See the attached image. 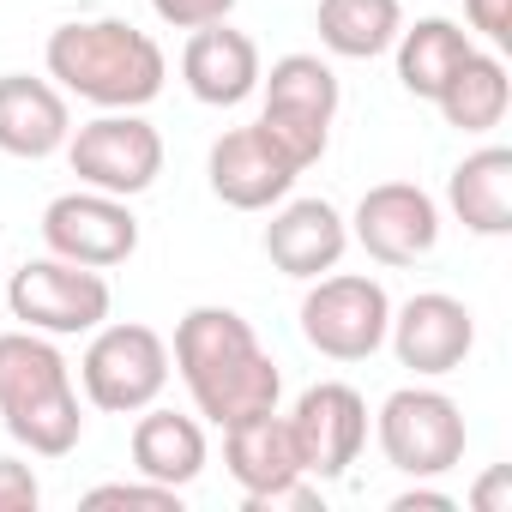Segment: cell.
I'll return each mask as SVG.
<instances>
[{"label": "cell", "mask_w": 512, "mask_h": 512, "mask_svg": "<svg viewBox=\"0 0 512 512\" xmlns=\"http://www.w3.org/2000/svg\"><path fill=\"white\" fill-rule=\"evenodd\" d=\"M169 368L187 380L193 410L211 428H235L247 416H266L284 398V374L253 338V326L235 308H187L175 326Z\"/></svg>", "instance_id": "6da1fadb"}, {"label": "cell", "mask_w": 512, "mask_h": 512, "mask_svg": "<svg viewBox=\"0 0 512 512\" xmlns=\"http://www.w3.org/2000/svg\"><path fill=\"white\" fill-rule=\"evenodd\" d=\"M43 67L67 97L91 109H145L163 97V79H169L157 37L127 19H73L49 31Z\"/></svg>", "instance_id": "7a4b0ae2"}, {"label": "cell", "mask_w": 512, "mask_h": 512, "mask_svg": "<svg viewBox=\"0 0 512 512\" xmlns=\"http://www.w3.org/2000/svg\"><path fill=\"white\" fill-rule=\"evenodd\" d=\"M0 422L37 458H67L85 440L79 386L49 332H0Z\"/></svg>", "instance_id": "3957f363"}, {"label": "cell", "mask_w": 512, "mask_h": 512, "mask_svg": "<svg viewBox=\"0 0 512 512\" xmlns=\"http://www.w3.org/2000/svg\"><path fill=\"white\" fill-rule=\"evenodd\" d=\"M79 386L103 416H139L169 386V344L139 320H103L79 356Z\"/></svg>", "instance_id": "277c9868"}, {"label": "cell", "mask_w": 512, "mask_h": 512, "mask_svg": "<svg viewBox=\"0 0 512 512\" xmlns=\"http://www.w3.org/2000/svg\"><path fill=\"white\" fill-rule=\"evenodd\" d=\"M374 440L386 452V464L410 482H428V476H446L464 464V446H470V428H464V410L434 392V386H398L380 416H374Z\"/></svg>", "instance_id": "5b68a950"}, {"label": "cell", "mask_w": 512, "mask_h": 512, "mask_svg": "<svg viewBox=\"0 0 512 512\" xmlns=\"http://www.w3.org/2000/svg\"><path fill=\"white\" fill-rule=\"evenodd\" d=\"M260 91H266L260 127L290 151L296 169H314L332 145V121L344 103L338 73L320 55H284V61H272V73H260Z\"/></svg>", "instance_id": "8992f818"}, {"label": "cell", "mask_w": 512, "mask_h": 512, "mask_svg": "<svg viewBox=\"0 0 512 512\" xmlns=\"http://www.w3.org/2000/svg\"><path fill=\"white\" fill-rule=\"evenodd\" d=\"M7 308L19 326L49 332V338H79L97 332L115 308V290L97 266H73L61 253H43V260H25L7 278Z\"/></svg>", "instance_id": "52a82bcc"}, {"label": "cell", "mask_w": 512, "mask_h": 512, "mask_svg": "<svg viewBox=\"0 0 512 512\" xmlns=\"http://www.w3.org/2000/svg\"><path fill=\"white\" fill-rule=\"evenodd\" d=\"M67 163H73L79 187L115 193V199H139L163 175V133L139 109H103L97 121L73 127Z\"/></svg>", "instance_id": "ba28073f"}, {"label": "cell", "mask_w": 512, "mask_h": 512, "mask_svg": "<svg viewBox=\"0 0 512 512\" xmlns=\"http://www.w3.org/2000/svg\"><path fill=\"white\" fill-rule=\"evenodd\" d=\"M386 326H392V296L368 272L314 278V290L302 296V338L326 362H368L386 344Z\"/></svg>", "instance_id": "9c48e42d"}, {"label": "cell", "mask_w": 512, "mask_h": 512, "mask_svg": "<svg viewBox=\"0 0 512 512\" xmlns=\"http://www.w3.org/2000/svg\"><path fill=\"white\" fill-rule=\"evenodd\" d=\"M43 247L61 253V260H73V266L109 272V266H121V260L139 253V217L115 193L73 187V193L49 199V211H43Z\"/></svg>", "instance_id": "30bf717a"}, {"label": "cell", "mask_w": 512, "mask_h": 512, "mask_svg": "<svg viewBox=\"0 0 512 512\" xmlns=\"http://www.w3.org/2000/svg\"><path fill=\"white\" fill-rule=\"evenodd\" d=\"M284 422H290L296 452H302V470H308L314 482L350 476V464H356L362 446H368V398H362L356 386H344V380L308 386Z\"/></svg>", "instance_id": "8fae6325"}, {"label": "cell", "mask_w": 512, "mask_h": 512, "mask_svg": "<svg viewBox=\"0 0 512 512\" xmlns=\"http://www.w3.org/2000/svg\"><path fill=\"white\" fill-rule=\"evenodd\" d=\"M386 344H392V356L416 380H440V374H458L470 362V350H476V314L458 296H446V290H422L404 308H392Z\"/></svg>", "instance_id": "7c38bea8"}, {"label": "cell", "mask_w": 512, "mask_h": 512, "mask_svg": "<svg viewBox=\"0 0 512 512\" xmlns=\"http://www.w3.org/2000/svg\"><path fill=\"white\" fill-rule=\"evenodd\" d=\"M350 241H362V253L380 266H416L440 241V205L416 181H380L362 193L350 217Z\"/></svg>", "instance_id": "4fadbf2b"}, {"label": "cell", "mask_w": 512, "mask_h": 512, "mask_svg": "<svg viewBox=\"0 0 512 512\" xmlns=\"http://www.w3.org/2000/svg\"><path fill=\"white\" fill-rule=\"evenodd\" d=\"M205 175H211V193L229 205V211H272V205H284L290 199V187H296V163H290V151L253 121V127H229L217 145H211V157H205Z\"/></svg>", "instance_id": "5bb4252c"}, {"label": "cell", "mask_w": 512, "mask_h": 512, "mask_svg": "<svg viewBox=\"0 0 512 512\" xmlns=\"http://www.w3.org/2000/svg\"><path fill=\"white\" fill-rule=\"evenodd\" d=\"M344 247H350V217L332 199H290L266 223V260L296 284H314L320 272H338Z\"/></svg>", "instance_id": "9a60e30c"}, {"label": "cell", "mask_w": 512, "mask_h": 512, "mask_svg": "<svg viewBox=\"0 0 512 512\" xmlns=\"http://www.w3.org/2000/svg\"><path fill=\"white\" fill-rule=\"evenodd\" d=\"M260 43L247 31H229L223 25H199L181 49V85L205 103V109H235L260 91Z\"/></svg>", "instance_id": "2e32d148"}, {"label": "cell", "mask_w": 512, "mask_h": 512, "mask_svg": "<svg viewBox=\"0 0 512 512\" xmlns=\"http://www.w3.org/2000/svg\"><path fill=\"white\" fill-rule=\"evenodd\" d=\"M67 139H73V109L55 79H31V73L0 79V151L19 163H43L67 151Z\"/></svg>", "instance_id": "e0dca14e"}, {"label": "cell", "mask_w": 512, "mask_h": 512, "mask_svg": "<svg viewBox=\"0 0 512 512\" xmlns=\"http://www.w3.org/2000/svg\"><path fill=\"white\" fill-rule=\"evenodd\" d=\"M223 470H229V482L241 488V500H247V494H272V488L308 476V470H302V452H296V434H290V422H284L278 410L223 428Z\"/></svg>", "instance_id": "ac0fdd59"}, {"label": "cell", "mask_w": 512, "mask_h": 512, "mask_svg": "<svg viewBox=\"0 0 512 512\" xmlns=\"http://www.w3.org/2000/svg\"><path fill=\"white\" fill-rule=\"evenodd\" d=\"M205 428L199 416H181V410H157L145 404L139 422H133V470L145 482H163V488H187L205 476Z\"/></svg>", "instance_id": "d6986e66"}, {"label": "cell", "mask_w": 512, "mask_h": 512, "mask_svg": "<svg viewBox=\"0 0 512 512\" xmlns=\"http://www.w3.org/2000/svg\"><path fill=\"white\" fill-rule=\"evenodd\" d=\"M446 205L470 235H512V151L506 145L470 151L446 181Z\"/></svg>", "instance_id": "ffe728a7"}, {"label": "cell", "mask_w": 512, "mask_h": 512, "mask_svg": "<svg viewBox=\"0 0 512 512\" xmlns=\"http://www.w3.org/2000/svg\"><path fill=\"white\" fill-rule=\"evenodd\" d=\"M398 85L410 91V97H422V103H434L440 91H446V79L470 61V31L464 25H452V19H416V25H404L398 31Z\"/></svg>", "instance_id": "44dd1931"}, {"label": "cell", "mask_w": 512, "mask_h": 512, "mask_svg": "<svg viewBox=\"0 0 512 512\" xmlns=\"http://www.w3.org/2000/svg\"><path fill=\"white\" fill-rule=\"evenodd\" d=\"M434 109H440L446 127H458V133H494V127L506 121V109H512V79H506L500 49H494V55L470 49V61L446 79V91L434 97Z\"/></svg>", "instance_id": "7402d4cb"}, {"label": "cell", "mask_w": 512, "mask_h": 512, "mask_svg": "<svg viewBox=\"0 0 512 512\" xmlns=\"http://www.w3.org/2000/svg\"><path fill=\"white\" fill-rule=\"evenodd\" d=\"M314 31L338 61H374V55H386L398 43L404 7L398 0H320Z\"/></svg>", "instance_id": "603a6c76"}, {"label": "cell", "mask_w": 512, "mask_h": 512, "mask_svg": "<svg viewBox=\"0 0 512 512\" xmlns=\"http://www.w3.org/2000/svg\"><path fill=\"white\" fill-rule=\"evenodd\" d=\"M85 506H151V512H181V488H163V482H103L85 494Z\"/></svg>", "instance_id": "cb8c5ba5"}, {"label": "cell", "mask_w": 512, "mask_h": 512, "mask_svg": "<svg viewBox=\"0 0 512 512\" xmlns=\"http://www.w3.org/2000/svg\"><path fill=\"white\" fill-rule=\"evenodd\" d=\"M151 13L169 31H199V25H223L235 13V0H151Z\"/></svg>", "instance_id": "d4e9b609"}, {"label": "cell", "mask_w": 512, "mask_h": 512, "mask_svg": "<svg viewBox=\"0 0 512 512\" xmlns=\"http://www.w3.org/2000/svg\"><path fill=\"white\" fill-rule=\"evenodd\" d=\"M43 506V482L25 458H0V512H37Z\"/></svg>", "instance_id": "484cf974"}, {"label": "cell", "mask_w": 512, "mask_h": 512, "mask_svg": "<svg viewBox=\"0 0 512 512\" xmlns=\"http://www.w3.org/2000/svg\"><path fill=\"white\" fill-rule=\"evenodd\" d=\"M314 506H320L314 476H296V482H284L272 494H247V512H314Z\"/></svg>", "instance_id": "4316f807"}, {"label": "cell", "mask_w": 512, "mask_h": 512, "mask_svg": "<svg viewBox=\"0 0 512 512\" xmlns=\"http://www.w3.org/2000/svg\"><path fill=\"white\" fill-rule=\"evenodd\" d=\"M464 19H470V31H482L494 49L512 43V0H464Z\"/></svg>", "instance_id": "83f0119b"}, {"label": "cell", "mask_w": 512, "mask_h": 512, "mask_svg": "<svg viewBox=\"0 0 512 512\" xmlns=\"http://www.w3.org/2000/svg\"><path fill=\"white\" fill-rule=\"evenodd\" d=\"M458 500L452 494H434V488H404L398 500H392V512H452Z\"/></svg>", "instance_id": "f1b7e54d"}, {"label": "cell", "mask_w": 512, "mask_h": 512, "mask_svg": "<svg viewBox=\"0 0 512 512\" xmlns=\"http://www.w3.org/2000/svg\"><path fill=\"white\" fill-rule=\"evenodd\" d=\"M476 506H482V512H512V506H506V470H488V476H482Z\"/></svg>", "instance_id": "f546056e"}]
</instances>
